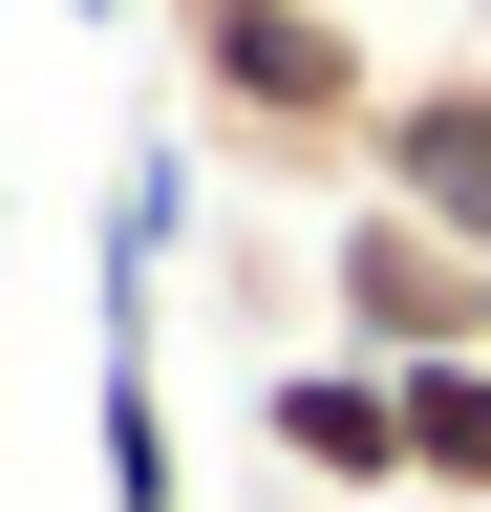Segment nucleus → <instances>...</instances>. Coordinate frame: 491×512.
I'll return each instance as SVG.
<instances>
[{"label": "nucleus", "instance_id": "nucleus-1", "mask_svg": "<svg viewBox=\"0 0 491 512\" xmlns=\"http://www.w3.org/2000/svg\"><path fill=\"white\" fill-rule=\"evenodd\" d=\"M171 86L235 171H299V192H363V128H385V64H363L342 0H150Z\"/></svg>", "mask_w": 491, "mask_h": 512}, {"label": "nucleus", "instance_id": "nucleus-2", "mask_svg": "<svg viewBox=\"0 0 491 512\" xmlns=\"http://www.w3.org/2000/svg\"><path fill=\"white\" fill-rule=\"evenodd\" d=\"M321 342H363V363H491V256L385 214V192H321Z\"/></svg>", "mask_w": 491, "mask_h": 512}, {"label": "nucleus", "instance_id": "nucleus-3", "mask_svg": "<svg viewBox=\"0 0 491 512\" xmlns=\"http://www.w3.org/2000/svg\"><path fill=\"white\" fill-rule=\"evenodd\" d=\"M257 427H278V470H299V491H342V512H385V491H406V363H363V342H278Z\"/></svg>", "mask_w": 491, "mask_h": 512}, {"label": "nucleus", "instance_id": "nucleus-4", "mask_svg": "<svg viewBox=\"0 0 491 512\" xmlns=\"http://www.w3.org/2000/svg\"><path fill=\"white\" fill-rule=\"evenodd\" d=\"M363 192L491 256V64H406V86H385V128H363Z\"/></svg>", "mask_w": 491, "mask_h": 512}, {"label": "nucleus", "instance_id": "nucleus-5", "mask_svg": "<svg viewBox=\"0 0 491 512\" xmlns=\"http://www.w3.org/2000/svg\"><path fill=\"white\" fill-rule=\"evenodd\" d=\"M86 448H107V512H193V448H171V320H150V299H107Z\"/></svg>", "mask_w": 491, "mask_h": 512}, {"label": "nucleus", "instance_id": "nucleus-6", "mask_svg": "<svg viewBox=\"0 0 491 512\" xmlns=\"http://www.w3.org/2000/svg\"><path fill=\"white\" fill-rule=\"evenodd\" d=\"M406 491L491 512V363H406Z\"/></svg>", "mask_w": 491, "mask_h": 512}, {"label": "nucleus", "instance_id": "nucleus-7", "mask_svg": "<svg viewBox=\"0 0 491 512\" xmlns=\"http://www.w3.org/2000/svg\"><path fill=\"white\" fill-rule=\"evenodd\" d=\"M65 22H129V0H65Z\"/></svg>", "mask_w": 491, "mask_h": 512}, {"label": "nucleus", "instance_id": "nucleus-8", "mask_svg": "<svg viewBox=\"0 0 491 512\" xmlns=\"http://www.w3.org/2000/svg\"><path fill=\"white\" fill-rule=\"evenodd\" d=\"M385 512H449V491H385Z\"/></svg>", "mask_w": 491, "mask_h": 512}, {"label": "nucleus", "instance_id": "nucleus-9", "mask_svg": "<svg viewBox=\"0 0 491 512\" xmlns=\"http://www.w3.org/2000/svg\"><path fill=\"white\" fill-rule=\"evenodd\" d=\"M0 256H22V214H0Z\"/></svg>", "mask_w": 491, "mask_h": 512}, {"label": "nucleus", "instance_id": "nucleus-10", "mask_svg": "<svg viewBox=\"0 0 491 512\" xmlns=\"http://www.w3.org/2000/svg\"><path fill=\"white\" fill-rule=\"evenodd\" d=\"M342 22H363V0H342Z\"/></svg>", "mask_w": 491, "mask_h": 512}]
</instances>
